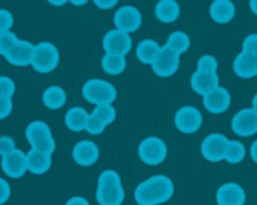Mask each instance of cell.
Wrapping results in <instances>:
<instances>
[{"instance_id": "obj_41", "label": "cell", "mask_w": 257, "mask_h": 205, "mask_svg": "<svg viewBox=\"0 0 257 205\" xmlns=\"http://www.w3.org/2000/svg\"><path fill=\"white\" fill-rule=\"evenodd\" d=\"M250 156L251 159L257 164V139L251 144L250 146Z\"/></svg>"}, {"instance_id": "obj_14", "label": "cell", "mask_w": 257, "mask_h": 205, "mask_svg": "<svg viewBox=\"0 0 257 205\" xmlns=\"http://www.w3.org/2000/svg\"><path fill=\"white\" fill-rule=\"evenodd\" d=\"M203 106L212 114H223L231 105V94L226 88L217 86L203 95Z\"/></svg>"}, {"instance_id": "obj_7", "label": "cell", "mask_w": 257, "mask_h": 205, "mask_svg": "<svg viewBox=\"0 0 257 205\" xmlns=\"http://www.w3.org/2000/svg\"><path fill=\"white\" fill-rule=\"evenodd\" d=\"M180 56L181 55L172 48L163 45L151 66L155 74L160 78H170L175 75L180 68Z\"/></svg>"}, {"instance_id": "obj_25", "label": "cell", "mask_w": 257, "mask_h": 205, "mask_svg": "<svg viewBox=\"0 0 257 205\" xmlns=\"http://www.w3.org/2000/svg\"><path fill=\"white\" fill-rule=\"evenodd\" d=\"M160 44L153 39H145L140 42L136 48V55L137 59L143 64H152L157 54L161 50Z\"/></svg>"}, {"instance_id": "obj_5", "label": "cell", "mask_w": 257, "mask_h": 205, "mask_svg": "<svg viewBox=\"0 0 257 205\" xmlns=\"http://www.w3.org/2000/svg\"><path fill=\"white\" fill-rule=\"evenodd\" d=\"M60 54L53 42H42L34 46L32 66L35 72L47 74L53 72L59 65Z\"/></svg>"}, {"instance_id": "obj_28", "label": "cell", "mask_w": 257, "mask_h": 205, "mask_svg": "<svg viewBox=\"0 0 257 205\" xmlns=\"http://www.w3.org/2000/svg\"><path fill=\"white\" fill-rule=\"evenodd\" d=\"M246 156V148L240 140H228L225 160L230 164H238Z\"/></svg>"}, {"instance_id": "obj_17", "label": "cell", "mask_w": 257, "mask_h": 205, "mask_svg": "<svg viewBox=\"0 0 257 205\" xmlns=\"http://www.w3.org/2000/svg\"><path fill=\"white\" fill-rule=\"evenodd\" d=\"M34 46L28 40H18L4 58L14 66H28L32 65Z\"/></svg>"}, {"instance_id": "obj_24", "label": "cell", "mask_w": 257, "mask_h": 205, "mask_svg": "<svg viewBox=\"0 0 257 205\" xmlns=\"http://www.w3.org/2000/svg\"><path fill=\"white\" fill-rule=\"evenodd\" d=\"M43 104L50 110H58L63 108L67 102V94L64 89L59 85H52L47 88L43 92Z\"/></svg>"}, {"instance_id": "obj_40", "label": "cell", "mask_w": 257, "mask_h": 205, "mask_svg": "<svg viewBox=\"0 0 257 205\" xmlns=\"http://www.w3.org/2000/svg\"><path fill=\"white\" fill-rule=\"evenodd\" d=\"M65 205H90V204H89V202L85 199V198L72 196L67 202H65Z\"/></svg>"}, {"instance_id": "obj_43", "label": "cell", "mask_w": 257, "mask_h": 205, "mask_svg": "<svg viewBox=\"0 0 257 205\" xmlns=\"http://www.w3.org/2000/svg\"><path fill=\"white\" fill-rule=\"evenodd\" d=\"M68 2H65V0H50L49 4L50 5H55V6H62V5L67 4Z\"/></svg>"}, {"instance_id": "obj_20", "label": "cell", "mask_w": 257, "mask_h": 205, "mask_svg": "<svg viewBox=\"0 0 257 205\" xmlns=\"http://www.w3.org/2000/svg\"><path fill=\"white\" fill-rule=\"evenodd\" d=\"M27 165L28 172H30L32 174H45L52 166V154L30 149L27 152Z\"/></svg>"}, {"instance_id": "obj_37", "label": "cell", "mask_w": 257, "mask_h": 205, "mask_svg": "<svg viewBox=\"0 0 257 205\" xmlns=\"http://www.w3.org/2000/svg\"><path fill=\"white\" fill-rule=\"evenodd\" d=\"M15 142L13 138L10 136H0V156H4V155L9 154L13 150H15Z\"/></svg>"}, {"instance_id": "obj_12", "label": "cell", "mask_w": 257, "mask_h": 205, "mask_svg": "<svg viewBox=\"0 0 257 205\" xmlns=\"http://www.w3.org/2000/svg\"><path fill=\"white\" fill-rule=\"evenodd\" d=\"M231 128L238 136L247 138L257 134V112L252 108L241 109L232 116Z\"/></svg>"}, {"instance_id": "obj_34", "label": "cell", "mask_w": 257, "mask_h": 205, "mask_svg": "<svg viewBox=\"0 0 257 205\" xmlns=\"http://www.w3.org/2000/svg\"><path fill=\"white\" fill-rule=\"evenodd\" d=\"M13 24H14V18L12 12L7 9H0V32H10Z\"/></svg>"}, {"instance_id": "obj_36", "label": "cell", "mask_w": 257, "mask_h": 205, "mask_svg": "<svg viewBox=\"0 0 257 205\" xmlns=\"http://www.w3.org/2000/svg\"><path fill=\"white\" fill-rule=\"evenodd\" d=\"M13 100L10 96L0 95V120L5 119L12 114Z\"/></svg>"}, {"instance_id": "obj_9", "label": "cell", "mask_w": 257, "mask_h": 205, "mask_svg": "<svg viewBox=\"0 0 257 205\" xmlns=\"http://www.w3.org/2000/svg\"><path fill=\"white\" fill-rule=\"evenodd\" d=\"M228 139L221 132H212L202 140L201 144V154L206 160L211 162H218L225 160L226 149H227Z\"/></svg>"}, {"instance_id": "obj_8", "label": "cell", "mask_w": 257, "mask_h": 205, "mask_svg": "<svg viewBox=\"0 0 257 205\" xmlns=\"http://www.w3.org/2000/svg\"><path fill=\"white\" fill-rule=\"evenodd\" d=\"M203 116L200 109L192 105L180 108L175 115V125L183 134H193L202 126Z\"/></svg>"}, {"instance_id": "obj_6", "label": "cell", "mask_w": 257, "mask_h": 205, "mask_svg": "<svg viewBox=\"0 0 257 205\" xmlns=\"http://www.w3.org/2000/svg\"><path fill=\"white\" fill-rule=\"evenodd\" d=\"M138 156L147 165H160L167 158V145L161 138H145L138 145Z\"/></svg>"}, {"instance_id": "obj_15", "label": "cell", "mask_w": 257, "mask_h": 205, "mask_svg": "<svg viewBox=\"0 0 257 205\" xmlns=\"http://www.w3.org/2000/svg\"><path fill=\"white\" fill-rule=\"evenodd\" d=\"M217 205H245L246 192L237 182H225L216 192Z\"/></svg>"}, {"instance_id": "obj_21", "label": "cell", "mask_w": 257, "mask_h": 205, "mask_svg": "<svg viewBox=\"0 0 257 205\" xmlns=\"http://www.w3.org/2000/svg\"><path fill=\"white\" fill-rule=\"evenodd\" d=\"M235 4L230 0H216L210 6V16L218 24L230 22L235 18Z\"/></svg>"}, {"instance_id": "obj_27", "label": "cell", "mask_w": 257, "mask_h": 205, "mask_svg": "<svg viewBox=\"0 0 257 205\" xmlns=\"http://www.w3.org/2000/svg\"><path fill=\"white\" fill-rule=\"evenodd\" d=\"M166 45L172 48L176 52H178V54L181 55L190 49L191 38L190 35L186 34L185 32H180V30H177V32H171Z\"/></svg>"}, {"instance_id": "obj_19", "label": "cell", "mask_w": 257, "mask_h": 205, "mask_svg": "<svg viewBox=\"0 0 257 205\" xmlns=\"http://www.w3.org/2000/svg\"><path fill=\"white\" fill-rule=\"evenodd\" d=\"M190 84L193 92L203 96L215 88L220 86V78L217 74H208V72H201L196 70L191 76Z\"/></svg>"}, {"instance_id": "obj_18", "label": "cell", "mask_w": 257, "mask_h": 205, "mask_svg": "<svg viewBox=\"0 0 257 205\" xmlns=\"http://www.w3.org/2000/svg\"><path fill=\"white\" fill-rule=\"evenodd\" d=\"M233 72L241 79L257 76V55L241 52L233 60Z\"/></svg>"}, {"instance_id": "obj_42", "label": "cell", "mask_w": 257, "mask_h": 205, "mask_svg": "<svg viewBox=\"0 0 257 205\" xmlns=\"http://www.w3.org/2000/svg\"><path fill=\"white\" fill-rule=\"evenodd\" d=\"M248 6H250L251 12L255 15H257V0H251V2H248Z\"/></svg>"}, {"instance_id": "obj_13", "label": "cell", "mask_w": 257, "mask_h": 205, "mask_svg": "<svg viewBox=\"0 0 257 205\" xmlns=\"http://www.w3.org/2000/svg\"><path fill=\"white\" fill-rule=\"evenodd\" d=\"M2 170L7 176L19 179L28 172L27 154L23 150L15 149L2 156Z\"/></svg>"}, {"instance_id": "obj_23", "label": "cell", "mask_w": 257, "mask_h": 205, "mask_svg": "<svg viewBox=\"0 0 257 205\" xmlns=\"http://www.w3.org/2000/svg\"><path fill=\"white\" fill-rule=\"evenodd\" d=\"M156 16L162 22H173L180 18L181 6L175 0H161L156 4Z\"/></svg>"}, {"instance_id": "obj_10", "label": "cell", "mask_w": 257, "mask_h": 205, "mask_svg": "<svg viewBox=\"0 0 257 205\" xmlns=\"http://www.w3.org/2000/svg\"><path fill=\"white\" fill-rule=\"evenodd\" d=\"M133 42L128 32L119 29H112L103 38V49L105 54L125 56L132 50Z\"/></svg>"}, {"instance_id": "obj_39", "label": "cell", "mask_w": 257, "mask_h": 205, "mask_svg": "<svg viewBox=\"0 0 257 205\" xmlns=\"http://www.w3.org/2000/svg\"><path fill=\"white\" fill-rule=\"evenodd\" d=\"M117 4V0H95L94 2L95 6L102 10H109L112 8H114Z\"/></svg>"}, {"instance_id": "obj_26", "label": "cell", "mask_w": 257, "mask_h": 205, "mask_svg": "<svg viewBox=\"0 0 257 205\" xmlns=\"http://www.w3.org/2000/svg\"><path fill=\"white\" fill-rule=\"evenodd\" d=\"M127 66V60L125 56L120 55L105 54L102 58V68L108 75H119L124 72Z\"/></svg>"}, {"instance_id": "obj_45", "label": "cell", "mask_w": 257, "mask_h": 205, "mask_svg": "<svg viewBox=\"0 0 257 205\" xmlns=\"http://www.w3.org/2000/svg\"><path fill=\"white\" fill-rule=\"evenodd\" d=\"M252 109L257 112V92H256L255 96H253V99H252Z\"/></svg>"}, {"instance_id": "obj_2", "label": "cell", "mask_w": 257, "mask_h": 205, "mask_svg": "<svg viewBox=\"0 0 257 205\" xmlns=\"http://www.w3.org/2000/svg\"><path fill=\"white\" fill-rule=\"evenodd\" d=\"M124 189H123L120 175L115 170H103L98 176L95 199L99 205H122L124 202Z\"/></svg>"}, {"instance_id": "obj_4", "label": "cell", "mask_w": 257, "mask_h": 205, "mask_svg": "<svg viewBox=\"0 0 257 205\" xmlns=\"http://www.w3.org/2000/svg\"><path fill=\"white\" fill-rule=\"evenodd\" d=\"M25 138L32 149L53 154L55 150V140L50 126L42 120H34L29 122L25 129Z\"/></svg>"}, {"instance_id": "obj_44", "label": "cell", "mask_w": 257, "mask_h": 205, "mask_svg": "<svg viewBox=\"0 0 257 205\" xmlns=\"http://www.w3.org/2000/svg\"><path fill=\"white\" fill-rule=\"evenodd\" d=\"M87 2H88L87 0H79V2H78V0H72V2H70V4L77 5V6H82V5H85Z\"/></svg>"}, {"instance_id": "obj_1", "label": "cell", "mask_w": 257, "mask_h": 205, "mask_svg": "<svg viewBox=\"0 0 257 205\" xmlns=\"http://www.w3.org/2000/svg\"><path fill=\"white\" fill-rule=\"evenodd\" d=\"M175 194V184L167 175L157 174L147 178L135 189L136 202L138 205H161L167 202Z\"/></svg>"}, {"instance_id": "obj_11", "label": "cell", "mask_w": 257, "mask_h": 205, "mask_svg": "<svg viewBox=\"0 0 257 205\" xmlns=\"http://www.w3.org/2000/svg\"><path fill=\"white\" fill-rule=\"evenodd\" d=\"M142 12L133 5H123L114 12L113 16L115 29H119L128 34L137 32L142 25Z\"/></svg>"}, {"instance_id": "obj_29", "label": "cell", "mask_w": 257, "mask_h": 205, "mask_svg": "<svg viewBox=\"0 0 257 205\" xmlns=\"http://www.w3.org/2000/svg\"><path fill=\"white\" fill-rule=\"evenodd\" d=\"M93 114L97 118H99L102 122H104L107 125H110L115 120L117 116V112H115L114 106L112 104H105V105H98L93 110Z\"/></svg>"}, {"instance_id": "obj_35", "label": "cell", "mask_w": 257, "mask_h": 205, "mask_svg": "<svg viewBox=\"0 0 257 205\" xmlns=\"http://www.w3.org/2000/svg\"><path fill=\"white\" fill-rule=\"evenodd\" d=\"M242 52L257 55V32L247 35L242 42Z\"/></svg>"}, {"instance_id": "obj_32", "label": "cell", "mask_w": 257, "mask_h": 205, "mask_svg": "<svg viewBox=\"0 0 257 205\" xmlns=\"http://www.w3.org/2000/svg\"><path fill=\"white\" fill-rule=\"evenodd\" d=\"M108 125L105 124L104 122H102L99 118H97L94 114H93V112H90L89 118H88L85 130H87V132L92 135H99L104 132L105 128Z\"/></svg>"}, {"instance_id": "obj_16", "label": "cell", "mask_w": 257, "mask_h": 205, "mask_svg": "<svg viewBox=\"0 0 257 205\" xmlns=\"http://www.w3.org/2000/svg\"><path fill=\"white\" fill-rule=\"evenodd\" d=\"M73 159L80 166H90L99 159V148L92 140H82L73 148Z\"/></svg>"}, {"instance_id": "obj_3", "label": "cell", "mask_w": 257, "mask_h": 205, "mask_svg": "<svg viewBox=\"0 0 257 205\" xmlns=\"http://www.w3.org/2000/svg\"><path fill=\"white\" fill-rule=\"evenodd\" d=\"M82 94L89 104L98 106V105L113 104L117 99L118 92L112 82L94 78L84 82Z\"/></svg>"}, {"instance_id": "obj_30", "label": "cell", "mask_w": 257, "mask_h": 205, "mask_svg": "<svg viewBox=\"0 0 257 205\" xmlns=\"http://www.w3.org/2000/svg\"><path fill=\"white\" fill-rule=\"evenodd\" d=\"M218 62L213 55L205 54L198 59L197 72H208V74H217Z\"/></svg>"}, {"instance_id": "obj_31", "label": "cell", "mask_w": 257, "mask_h": 205, "mask_svg": "<svg viewBox=\"0 0 257 205\" xmlns=\"http://www.w3.org/2000/svg\"><path fill=\"white\" fill-rule=\"evenodd\" d=\"M17 35L13 32H0V55L5 56L9 52V50L14 46L15 42H18Z\"/></svg>"}, {"instance_id": "obj_38", "label": "cell", "mask_w": 257, "mask_h": 205, "mask_svg": "<svg viewBox=\"0 0 257 205\" xmlns=\"http://www.w3.org/2000/svg\"><path fill=\"white\" fill-rule=\"evenodd\" d=\"M10 185L4 178H0V205L5 204L10 198Z\"/></svg>"}, {"instance_id": "obj_33", "label": "cell", "mask_w": 257, "mask_h": 205, "mask_svg": "<svg viewBox=\"0 0 257 205\" xmlns=\"http://www.w3.org/2000/svg\"><path fill=\"white\" fill-rule=\"evenodd\" d=\"M17 90V85H15L14 80L10 79L9 76H0V95H5V96L13 98Z\"/></svg>"}, {"instance_id": "obj_22", "label": "cell", "mask_w": 257, "mask_h": 205, "mask_svg": "<svg viewBox=\"0 0 257 205\" xmlns=\"http://www.w3.org/2000/svg\"><path fill=\"white\" fill-rule=\"evenodd\" d=\"M88 118H89V112L84 108L73 106L65 112L64 122L68 129L78 132H82V130H85Z\"/></svg>"}]
</instances>
